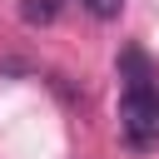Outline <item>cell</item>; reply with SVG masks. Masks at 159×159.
<instances>
[{
  "label": "cell",
  "mask_w": 159,
  "mask_h": 159,
  "mask_svg": "<svg viewBox=\"0 0 159 159\" xmlns=\"http://www.w3.org/2000/svg\"><path fill=\"white\" fill-rule=\"evenodd\" d=\"M60 0H20V20L25 25H55Z\"/></svg>",
  "instance_id": "3"
},
{
  "label": "cell",
  "mask_w": 159,
  "mask_h": 159,
  "mask_svg": "<svg viewBox=\"0 0 159 159\" xmlns=\"http://www.w3.org/2000/svg\"><path fill=\"white\" fill-rule=\"evenodd\" d=\"M80 5H84V10H89V15H94V20H114V15H119V5H124V0H80Z\"/></svg>",
  "instance_id": "4"
},
{
  "label": "cell",
  "mask_w": 159,
  "mask_h": 159,
  "mask_svg": "<svg viewBox=\"0 0 159 159\" xmlns=\"http://www.w3.org/2000/svg\"><path fill=\"white\" fill-rule=\"evenodd\" d=\"M119 129H124L129 149H154L159 144V84L119 94Z\"/></svg>",
  "instance_id": "1"
},
{
  "label": "cell",
  "mask_w": 159,
  "mask_h": 159,
  "mask_svg": "<svg viewBox=\"0 0 159 159\" xmlns=\"http://www.w3.org/2000/svg\"><path fill=\"white\" fill-rule=\"evenodd\" d=\"M119 80H124V89H144V84H154V70H149L144 50H124V55H119Z\"/></svg>",
  "instance_id": "2"
}]
</instances>
